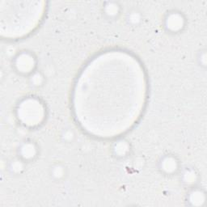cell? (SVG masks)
Segmentation results:
<instances>
[{"mask_svg":"<svg viewBox=\"0 0 207 207\" xmlns=\"http://www.w3.org/2000/svg\"><path fill=\"white\" fill-rule=\"evenodd\" d=\"M53 176L57 178H61V177H63L64 174V168L62 167H61L60 165H56L55 167H53Z\"/></svg>","mask_w":207,"mask_h":207,"instance_id":"cell-1","label":"cell"},{"mask_svg":"<svg viewBox=\"0 0 207 207\" xmlns=\"http://www.w3.org/2000/svg\"><path fill=\"white\" fill-rule=\"evenodd\" d=\"M164 167L163 168L166 169L168 172H171V171H174V168H177V163L175 162L174 159H168V160H166L164 161Z\"/></svg>","mask_w":207,"mask_h":207,"instance_id":"cell-2","label":"cell"},{"mask_svg":"<svg viewBox=\"0 0 207 207\" xmlns=\"http://www.w3.org/2000/svg\"><path fill=\"white\" fill-rule=\"evenodd\" d=\"M27 150H24V155H26V157L27 158H32L35 155V152H36V150L33 148V145L32 144H28L26 145V146H24Z\"/></svg>","mask_w":207,"mask_h":207,"instance_id":"cell-3","label":"cell"}]
</instances>
